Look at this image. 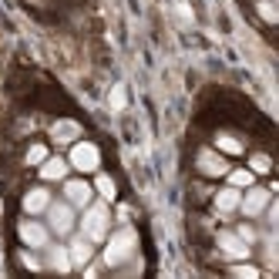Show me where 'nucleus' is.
<instances>
[{
	"instance_id": "nucleus-1",
	"label": "nucleus",
	"mask_w": 279,
	"mask_h": 279,
	"mask_svg": "<svg viewBox=\"0 0 279 279\" xmlns=\"http://www.w3.org/2000/svg\"><path fill=\"white\" fill-rule=\"evenodd\" d=\"M68 225H71L68 209H54V229H57V232H68Z\"/></svg>"
},
{
	"instance_id": "nucleus-2",
	"label": "nucleus",
	"mask_w": 279,
	"mask_h": 279,
	"mask_svg": "<svg viewBox=\"0 0 279 279\" xmlns=\"http://www.w3.org/2000/svg\"><path fill=\"white\" fill-rule=\"evenodd\" d=\"M68 195L74 198V202H88V185H71Z\"/></svg>"
}]
</instances>
